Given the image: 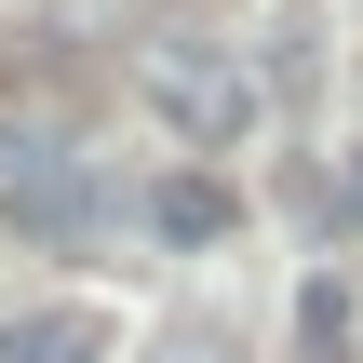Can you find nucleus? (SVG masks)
Wrapping results in <instances>:
<instances>
[{
	"mask_svg": "<svg viewBox=\"0 0 363 363\" xmlns=\"http://www.w3.org/2000/svg\"><path fill=\"white\" fill-rule=\"evenodd\" d=\"M148 229H162V242H229V189H216V175H162V189H148Z\"/></svg>",
	"mask_w": 363,
	"mask_h": 363,
	"instance_id": "4",
	"label": "nucleus"
},
{
	"mask_svg": "<svg viewBox=\"0 0 363 363\" xmlns=\"http://www.w3.org/2000/svg\"><path fill=\"white\" fill-rule=\"evenodd\" d=\"M0 363H121V323L94 296H54V310H13L0 323Z\"/></svg>",
	"mask_w": 363,
	"mask_h": 363,
	"instance_id": "3",
	"label": "nucleus"
},
{
	"mask_svg": "<svg viewBox=\"0 0 363 363\" xmlns=\"http://www.w3.org/2000/svg\"><path fill=\"white\" fill-rule=\"evenodd\" d=\"M296 337H310V350H323V363L350 350V283H337V269H323V283L296 296Z\"/></svg>",
	"mask_w": 363,
	"mask_h": 363,
	"instance_id": "5",
	"label": "nucleus"
},
{
	"mask_svg": "<svg viewBox=\"0 0 363 363\" xmlns=\"http://www.w3.org/2000/svg\"><path fill=\"white\" fill-rule=\"evenodd\" d=\"M0 216H13L27 242H54V256H67V242H94L108 189H94V175H81L54 135H13V148H0Z\"/></svg>",
	"mask_w": 363,
	"mask_h": 363,
	"instance_id": "2",
	"label": "nucleus"
},
{
	"mask_svg": "<svg viewBox=\"0 0 363 363\" xmlns=\"http://www.w3.org/2000/svg\"><path fill=\"white\" fill-rule=\"evenodd\" d=\"M135 94H148L189 148H256V121H269L256 67H242L229 40H148V54H135Z\"/></svg>",
	"mask_w": 363,
	"mask_h": 363,
	"instance_id": "1",
	"label": "nucleus"
}]
</instances>
